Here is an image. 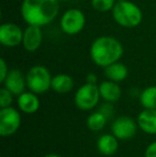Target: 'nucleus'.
Here are the masks:
<instances>
[{
    "mask_svg": "<svg viewBox=\"0 0 156 157\" xmlns=\"http://www.w3.org/2000/svg\"><path fill=\"white\" fill-rule=\"evenodd\" d=\"M59 9L58 0H24L21 6V14L28 25L43 27L55 21Z\"/></svg>",
    "mask_w": 156,
    "mask_h": 157,
    "instance_id": "obj_1",
    "label": "nucleus"
},
{
    "mask_svg": "<svg viewBox=\"0 0 156 157\" xmlns=\"http://www.w3.org/2000/svg\"><path fill=\"white\" fill-rule=\"evenodd\" d=\"M123 46L121 42L113 36L102 35L93 41L90 47V58L100 67H106L120 61L122 58Z\"/></svg>",
    "mask_w": 156,
    "mask_h": 157,
    "instance_id": "obj_2",
    "label": "nucleus"
},
{
    "mask_svg": "<svg viewBox=\"0 0 156 157\" xmlns=\"http://www.w3.org/2000/svg\"><path fill=\"white\" fill-rule=\"evenodd\" d=\"M111 12L116 23L123 28H135L142 21V11L128 0L117 1Z\"/></svg>",
    "mask_w": 156,
    "mask_h": 157,
    "instance_id": "obj_3",
    "label": "nucleus"
},
{
    "mask_svg": "<svg viewBox=\"0 0 156 157\" xmlns=\"http://www.w3.org/2000/svg\"><path fill=\"white\" fill-rule=\"evenodd\" d=\"M27 88L36 94L46 93L51 88L52 77L47 67L43 65H34L26 74Z\"/></svg>",
    "mask_w": 156,
    "mask_h": 157,
    "instance_id": "obj_4",
    "label": "nucleus"
},
{
    "mask_svg": "<svg viewBox=\"0 0 156 157\" xmlns=\"http://www.w3.org/2000/svg\"><path fill=\"white\" fill-rule=\"evenodd\" d=\"M100 99L101 94L98 86L86 82L76 91L74 103L78 109L82 111H90L97 106Z\"/></svg>",
    "mask_w": 156,
    "mask_h": 157,
    "instance_id": "obj_5",
    "label": "nucleus"
},
{
    "mask_svg": "<svg viewBox=\"0 0 156 157\" xmlns=\"http://www.w3.org/2000/svg\"><path fill=\"white\" fill-rule=\"evenodd\" d=\"M86 26V15L79 9H70L65 11L60 18V27L67 35H75L82 31Z\"/></svg>",
    "mask_w": 156,
    "mask_h": 157,
    "instance_id": "obj_6",
    "label": "nucleus"
},
{
    "mask_svg": "<svg viewBox=\"0 0 156 157\" xmlns=\"http://www.w3.org/2000/svg\"><path fill=\"white\" fill-rule=\"evenodd\" d=\"M21 124V117L16 108L6 107L0 110V135L10 137L16 134Z\"/></svg>",
    "mask_w": 156,
    "mask_h": 157,
    "instance_id": "obj_7",
    "label": "nucleus"
},
{
    "mask_svg": "<svg viewBox=\"0 0 156 157\" xmlns=\"http://www.w3.org/2000/svg\"><path fill=\"white\" fill-rule=\"evenodd\" d=\"M138 123L131 117L123 116L117 118L111 124V134H113L119 140H127L133 138L137 132Z\"/></svg>",
    "mask_w": 156,
    "mask_h": 157,
    "instance_id": "obj_8",
    "label": "nucleus"
},
{
    "mask_svg": "<svg viewBox=\"0 0 156 157\" xmlns=\"http://www.w3.org/2000/svg\"><path fill=\"white\" fill-rule=\"evenodd\" d=\"M24 30L14 23H4L0 26V43L4 47H16L23 42Z\"/></svg>",
    "mask_w": 156,
    "mask_h": 157,
    "instance_id": "obj_9",
    "label": "nucleus"
},
{
    "mask_svg": "<svg viewBox=\"0 0 156 157\" xmlns=\"http://www.w3.org/2000/svg\"><path fill=\"white\" fill-rule=\"evenodd\" d=\"M2 83H3V87L6 88L10 92H12L15 96H18L24 93L27 88L26 76L18 68H13L9 71L8 76L6 77Z\"/></svg>",
    "mask_w": 156,
    "mask_h": 157,
    "instance_id": "obj_10",
    "label": "nucleus"
},
{
    "mask_svg": "<svg viewBox=\"0 0 156 157\" xmlns=\"http://www.w3.org/2000/svg\"><path fill=\"white\" fill-rule=\"evenodd\" d=\"M43 42V32L40 26L28 25L26 29L24 30L23 42L21 45L27 52H34L38 50Z\"/></svg>",
    "mask_w": 156,
    "mask_h": 157,
    "instance_id": "obj_11",
    "label": "nucleus"
},
{
    "mask_svg": "<svg viewBox=\"0 0 156 157\" xmlns=\"http://www.w3.org/2000/svg\"><path fill=\"white\" fill-rule=\"evenodd\" d=\"M98 90H100L101 98L104 99L106 103H116L122 95V90L119 86V82L109 79L102 81L98 85Z\"/></svg>",
    "mask_w": 156,
    "mask_h": 157,
    "instance_id": "obj_12",
    "label": "nucleus"
},
{
    "mask_svg": "<svg viewBox=\"0 0 156 157\" xmlns=\"http://www.w3.org/2000/svg\"><path fill=\"white\" fill-rule=\"evenodd\" d=\"M40 105L41 103H40L38 94L31 91H25L17 96V106L19 110L27 114H32L38 111Z\"/></svg>",
    "mask_w": 156,
    "mask_h": 157,
    "instance_id": "obj_13",
    "label": "nucleus"
},
{
    "mask_svg": "<svg viewBox=\"0 0 156 157\" xmlns=\"http://www.w3.org/2000/svg\"><path fill=\"white\" fill-rule=\"evenodd\" d=\"M139 128L149 135H156V109H143L137 118Z\"/></svg>",
    "mask_w": 156,
    "mask_h": 157,
    "instance_id": "obj_14",
    "label": "nucleus"
},
{
    "mask_svg": "<svg viewBox=\"0 0 156 157\" xmlns=\"http://www.w3.org/2000/svg\"><path fill=\"white\" fill-rule=\"evenodd\" d=\"M96 147L102 155H115L119 149V139L113 134H104L97 139Z\"/></svg>",
    "mask_w": 156,
    "mask_h": 157,
    "instance_id": "obj_15",
    "label": "nucleus"
},
{
    "mask_svg": "<svg viewBox=\"0 0 156 157\" xmlns=\"http://www.w3.org/2000/svg\"><path fill=\"white\" fill-rule=\"evenodd\" d=\"M104 74L109 80L121 82V81L125 80L128 76V68L125 64L117 61V62L104 67Z\"/></svg>",
    "mask_w": 156,
    "mask_h": 157,
    "instance_id": "obj_16",
    "label": "nucleus"
},
{
    "mask_svg": "<svg viewBox=\"0 0 156 157\" xmlns=\"http://www.w3.org/2000/svg\"><path fill=\"white\" fill-rule=\"evenodd\" d=\"M74 88V80L67 74H57L52 77L51 89L56 93L67 94L71 92Z\"/></svg>",
    "mask_w": 156,
    "mask_h": 157,
    "instance_id": "obj_17",
    "label": "nucleus"
},
{
    "mask_svg": "<svg viewBox=\"0 0 156 157\" xmlns=\"http://www.w3.org/2000/svg\"><path fill=\"white\" fill-rule=\"evenodd\" d=\"M108 118L102 111H95L91 113L87 119V126L92 132H100L106 126Z\"/></svg>",
    "mask_w": 156,
    "mask_h": 157,
    "instance_id": "obj_18",
    "label": "nucleus"
},
{
    "mask_svg": "<svg viewBox=\"0 0 156 157\" xmlns=\"http://www.w3.org/2000/svg\"><path fill=\"white\" fill-rule=\"evenodd\" d=\"M140 104L144 109H156V86L146 88L141 92Z\"/></svg>",
    "mask_w": 156,
    "mask_h": 157,
    "instance_id": "obj_19",
    "label": "nucleus"
},
{
    "mask_svg": "<svg viewBox=\"0 0 156 157\" xmlns=\"http://www.w3.org/2000/svg\"><path fill=\"white\" fill-rule=\"evenodd\" d=\"M117 0H91V6L97 12L106 13L112 11Z\"/></svg>",
    "mask_w": 156,
    "mask_h": 157,
    "instance_id": "obj_20",
    "label": "nucleus"
},
{
    "mask_svg": "<svg viewBox=\"0 0 156 157\" xmlns=\"http://www.w3.org/2000/svg\"><path fill=\"white\" fill-rule=\"evenodd\" d=\"M13 96H14V94L9 91L6 88H1L0 89V107H10L13 103Z\"/></svg>",
    "mask_w": 156,
    "mask_h": 157,
    "instance_id": "obj_21",
    "label": "nucleus"
},
{
    "mask_svg": "<svg viewBox=\"0 0 156 157\" xmlns=\"http://www.w3.org/2000/svg\"><path fill=\"white\" fill-rule=\"evenodd\" d=\"M9 74V67L8 64H6V60L3 58L0 59V82H3L6 77Z\"/></svg>",
    "mask_w": 156,
    "mask_h": 157,
    "instance_id": "obj_22",
    "label": "nucleus"
},
{
    "mask_svg": "<svg viewBox=\"0 0 156 157\" xmlns=\"http://www.w3.org/2000/svg\"><path fill=\"white\" fill-rule=\"evenodd\" d=\"M144 156L146 157H156V141L150 143L146 147V152H144Z\"/></svg>",
    "mask_w": 156,
    "mask_h": 157,
    "instance_id": "obj_23",
    "label": "nucleus"
},
{
    "mask_svg": "<svg viewBox=\"0 0 156 157\" xmlns=\"http://www.w3.org/2000/svg\"><path fill=\"white\" fill-rule=\"evenodd\" d=\"M111 104H112V103L105 104V105H103L102 107H101V109H100V111H102L108 119H109V117L112 116V113H113V109H112L113 107H112V105H111Z\"/></svg>",
    "mask_w": 156,
    "mask_h": 157,
    "instance_id": "obj_24",
    "label": "nucleus"
},
{
    "mask_svg": "<svg viewBox=\"0 0 156 157\" xmlns=\"http://www.w3.org/2000/svg\"><path fill=\"white\" fill-rule=\"evenodd\" d=\"M86 81H87L88 83L96 85V82H97V76H96L95 74H93V73H90V74H88V76L86 77Z\"/></svg>",
    "mask_w": 156,
    "mask_h": 157,
    "instance_id": "obj_25",
    "label": "nucleus"
},
{
    "mask_svg": "<svg viewBox=\"0 0 156 157\" xmlns=\"http://www.w3.org/2000/svg\"><path fill=\"white\" fill-rule=\"evenodd\" d=\"M43 157H62V156L58 155V154H47V155H45Z\"/></svg>",
    "mask_w": 156,
    "mask_h": 157,
    "instance_id": "obj_26",
    "label": "nucleus"
},
{
    "mask_svg": "<svg viewBox=\"0 0 156 157\" xmlns=\"http://www.w3.org/2000/svg\"><path fill=\"white\" fill-rule=\"evenodd\" d=\"M58 1L60 2V1H65V0H58Z\"/></svg>",
    "mask_w": 156,
    "mask_h": 157,
    "instance_id": "obj_27",
    "label": "nucleus"
},
{
    "mask_svg": "<svg viewBox=\"0 0 156 157\" xmlns=\"http://www.w3.org/2000/svg\"><path fill=\"white\" fill-rule=\"evenodd\" d=\"M117 1H124V0H117Z\"/></svg>",
    "mask_w": 156,
    "mask_h": 157,
    "instance_id": "obj_28",
    "label": "nucleus"
}]
</instances>
